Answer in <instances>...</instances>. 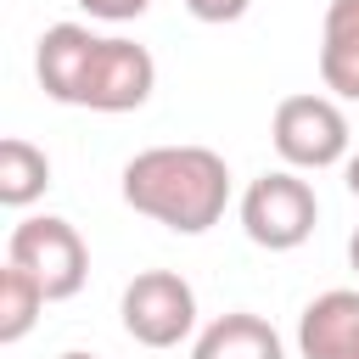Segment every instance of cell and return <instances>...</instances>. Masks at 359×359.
<instances>
[{"mask_svg": "<svg viewBox=\"0 0 359 359\" xmlns=\"http://www.w3.org/2000/svg\"><path fill=\"white\" fill-rule=\"evenodd\" d=\"M123 202L174 236H202L230 208V168L213 146H146L123 163Z\"/></svg>", "mask_w": 359, "mask_h": 359, "instance_id": "cell-1", "label": "cell"}, {"mask_svg": "<svg viewBox=\"0 0 359 359\" xmlns=\"http://www.w3.org/2000/svg\"><path fill=\"white\" fill-rule=\"evenodd\" d=\"M269 140L280 151L286 168L297 174H314V168H337L348 163L353 151V129H348V112L320 95V90H297V95H280L275 101V118H269Z\"/></svg>", "mask_w": 359, "mask_h": 359, "instance_id": "cell-2", "label": "cell"}, {"mask_svg": "<svg viewBox=\"0 0 359 359\" xmlns=\"http://www.w3.org/2000/svg\"><path fill=\"white\" fill-rule=\"evenodd\" d=\"M320 224V196L297 168H269L241 191V230L264 252H292L314 236Z\"/></svg>", "mask_w": 359, "mask_h": 359, "instance_id": "cell-3", "label": "cell"}, {"mask_svg": "<svg viewBox=\"0 0 359 359\" xmlns=\"http://www.w3.org/2000/svg\"><path fill=\"white\" fill-rule=\"evenodd\" d=\"M6 258H11L17 269H28V275L45 286L50 303L79 297L84 280H90V247H84V236H79L67 219H56V213H28V219H17L11 236H6Z\"/></svg>", "mask_w": 359, "mask_h": 359, "instance_id": "cell-4", "label": "cell"}, {"mask_svg": "<svg viewBox=\"0 0 359 359\" xmlns=\"http://www.w3.org/2000/svg\"><path fill=\"white\" fill-rule=\"evenodd\" d=\"M157 90V62L146 45L135 39H118V34H95L90 56H84V73H79V90H73V107H90V112H135L146 107Z\"/></svg>", "mask_w": 359, "mask_h": 359, "instance_id": "cell-5", "label": "cell"}, {"mask_svg": "<svg viewBox=\"0 0 359 359\" xmlns=\"http://www.w3.org/2000/svg\"><path fill=\"white\" fill-rule=\"evenodd\" d=\"M118 314L140 348H180L196 331V292L180 269H140L123 286Z\"/></svg>", "mask_w": 359, "mask_h": 359, "instance_id": "cell-6", "label": "cell"}, {"mask_svg": "<svg viewBox=\"0 0 359 359\" xmlns=\"http://www.w3.org/2000/svg\"><path fill=\"white\" fill-rule=\"evenodd\" d=\"M303 359H359V286H331L297 314Z\"/></svg>", "mask_w": 359, "mask_h": 359, "instance_id": "cell-7", "label": "cell"}, {"mask_svg": "<svg viewBox=\"0 0 359 359\" xmlns=\"http://www.w3.org/2000/svg\"><path fill=\"white\" fill-rule=\"evenodd\" d=\"M191 359H286V342L264 314L230 309V314H219L196 331Z\"/></svg>", "mask_w": 359, "mask_h": 359, "instance_id": "cell-8", "label": "cell"}, {"mask_svg": "<svg viewBox=\"0 0 359 359\" xmlns=\"http://www.w3.org/2000/svg\"><path fill=\"white\" fill-rule=\"evenodd\" d=\"M95 34L84 22H50L34 45V73H39V90L62 107H73V90H79V73H84V56H90Z\"/></svg>", "mask_w": 359, "mask_h": 359, "instance_id": "cell-9", "label": "cell"}, {"mask_svg": "<svg viewBox=\"0 0 359 359\" xmlns=\"http://www.w3.org/2000/svg\"><path fill=\"white\" fill-rule=\"evenodd\" d=\"M320 84L342 101H359V0H331L320 28Z\"/></svg>", "mask_w": 359, "mask_h": 359, "instance_id": "cell-10", "label": "cell"}, {"mask_svg": "<svg viewBox=\"0 0 359 359\" xmlns=\"http://www.w3.org/2000/svg\"><path fill=\"white\" fill-rule=\"evenodd\" d=\"M45 185H50V157L22 135L0 140V202L6 208H28L34 196H45Z\"/></svg>", "mask_w": 359, "mask_h": 359, "instance_id": "cell-11", "label": "cell"}, {"mask_svg": "<svg viewBox=\"0 0 359 359\" xmlns=\"http://www.w3.org/2000/svg\"><path fill=\"white\" fill-rule=\"evenodd\" d=\"M45 303H50L45 286L6 258V269H0V342H22L34 331V320H39Z\"/></svg>", "mask_w": 359, "mask_h": 359, "instance_id": "cell-12", "label": "cell"}, {"mask_svg": "<svg viewBox=\"0 0 359 359\" xmlns=\"http://www.w3.org/2000/svg\"><path fill=\"white\" fill-rule=\"evenodd\" d=\"M247 6H252V0H185V11H191L196 22H213V28L241 22V17H247Z\"/></svg>", "mask_w": 359, "mask_h": 359, "instance_id": "cell-13", "label": "cell"}, {"mask_svg": "<svg viewBox=\"0 0 359 359\" xmlns=\"http://www.w3.org/2000/svg\"><path fill=\"white\" fill-rule=\"evenodd\" d=\"M90 17H101V22H135V17H146V6L151 0H79Z\"/></svg>", "mask_w": 359, "mask_h": 359, "instance_id": "cell-14", "label": "cell"}, {"mask_svg": "<svg viewBox=\"0 0 359 359\" xmlns=\"http://www.w3.org/2000/svg\"><path fill=\"white\" fill-rule=\"evenodd\" d=\"M342 174H348V191H353V196H359V151H353V157H348V163H342Z\"/></svg>", "mask_w": 359, "mask_h": 359, "instance_id": "cell-15", "label": "cell"}, {"mask_svg": "<svg viewBox=\"0 0 359 359\" xmlns=\"http://www.w3.org/2000/svg\"><path fill=\"white\" fill-rule=\"evenodd\" d=\"M348 264H353V269H359V230H353V236H348Z\"/></svg>", "mask_w": 359, "mask_h": 359, "instance_id": "cell-16", "label": "cell"}, {"mask_svg": "<svg viewBox=\"0 0 359 359\" xmlns=\"http://www.w3.org/2000/svg\"><path fill=\"white\" fill-rule=\"evenodd\" d=\"M56 359H95V353H84V348H67V353H56Z\"/></svg>", "mask_w": 359, "mask_h": 359, "instance_id": "cell-17", "label": "cell"}]
</instances>
